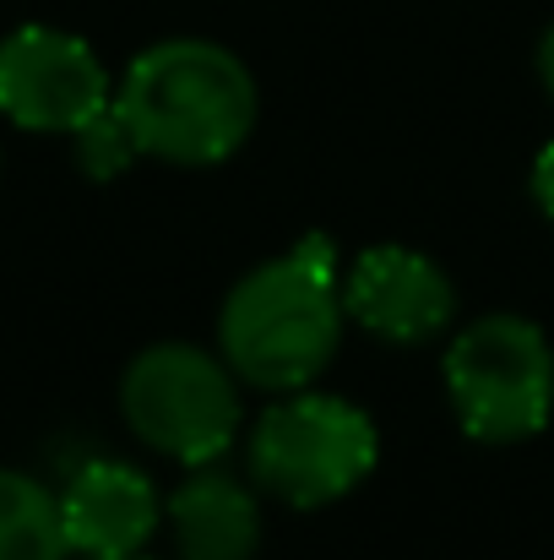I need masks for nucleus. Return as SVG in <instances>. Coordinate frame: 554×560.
Masks as SVG:
<instances>
[{
  "mask_svg": "<svg viewBox=\"0 0 554 560\" xmlns=\"http://www.w3.org/2000/svg\"><path fill=\"white\" fill-rule=\"evenodd\" d=\"M115 82L98 49L66 27L22 22L0 38V115L22 131L71 137L109 109Z\"/></svg>",
  "mask_w": 554,
  "mask_h": 560,
  "instance_id": "6",
  "label": "nucleus"
},
{
  "mask_svg": "<svg viewBox=\"0 0 554 560\" xmlns=\"http://www.w3.org/2000/svg\"><path fill=\"white\" fill-rule=\"evenodd\" d=\"M250 485L294 512H316L359 490L380 463V435L359 402L332 392H283L245 441Z\"/></svg>",
  "mask_w": 554,
  "mask_h": 560,
  "instance_id": "3",
  "label": "nucleus"
},
{
  "mask_svg": "<svg viewBox=\"0 0 554 560\" xmlns=\"http://www.w3.org/2000/svg\"><path fill=\"white\" fill-rule=\"evenodd\" d=\"M539 82H544V93L554 98V22L544 27V38H539Z\"/></svg>",
  "mask_w": 554,
  "mask_h": 560,
  "instance_id": "13",
  "label": "nucleus"
},
{
  "mask_svg": "<svg viewBox=\"0 0 554 560\" xmlns=\"http://www.w3.org/2000/svg\"><path fill=\"white\" fill-rule=\"evenodd\" d=\"M343 322L338 245L305 234L223 294L217 354L256 392H299L338 360Z\"/></svg>",
  "mask_w": 554,
  "mask_h": 560,
  "instance_id": "1",
  "label": "nucleus"
},
{
  "mask_svg": "<svg viewBox=\"0 0 554 560\" xmlns=\"http://www.w3.org/2000/svg\"><path fill=\"white\" fill-rule=\"evenodd\" d=\"M126 560H148V556H126Z\"/></svg>",
  "mask_w": 554,
  "mask_h": 560,
  "instance_id": "14",
  "label": "nucleus"
},
{
  "mask_svg": "<svg viewBox=\"0 0 554 560\" xmlns=\"http://www.w3.org/2000/svg\"><path fill=\"white\" fill-rule=\"evenodd\" d=\"M180 560H250L261 545V495L212 463L190 468L180 490L164 501Z\"/></svg>",
  "mask_w": 554,
  "mask_h": 560,
  "instance_id": "9",
  "label": "nucleus"
},
{
  "mask_svg": "<svg viewBox=\"0 0 554 560\" xmlns=\"http://www.w3.org/2000/svg\"><path fill=\"white\" fill-rule=\"evenodd\" d=\"M440 375L457 424L484 446H517L554 419V343L528 316L490 311L457 327Z\"/></svg>",
  "mask_w": 554,
  "mask_h": 560,
  "instance_id": "4",
  "label": "nucleus"
},
{
  "mask_svg": "<svg viewBox=\"0 0 554 560\" xmlns=\"http://www.w3.org/2000/svg\"><path fill=\"white\" fill-rule=\"evenodd\" d=\"M60 523L76 560H126L142 556L164 523L158 485L115 457L82 463L60 490Z\"/></svg>",
  "mask_w": 554,
  "mask_h": 560,
  "instance_id": "8",
  "label": "nucleus"
},
{
  "mask_svg": "<svg viewBox=\"0 0 554 560\" xmlns=\"http://www.w3.org/2000/svg\"><path fill=\"white\" fill-rule=\"evenodd\" d=\"M528 186H533V201H539V212H544V218L554 223V142H544V148H539Z\"/></svg>",
  "mask_w": 554,
  "mask_h": 560,
  "instance_id": "12",
  "label": "nucleus"
},
{
  "mask_svg": "<svg viewBox=\"0 0 554 560\" xmlns=\"http://www.w3.org/2000/svg\"><path fill=\"white\" fill-rule=\"evenodd\" d=\"M0 560H71L60 490L22 468H0Z\"/></svg>",
  "mask_w": 554,
  "mask_h": 560,
  "instance_id": "10",
  "label": "nucleus"
},
{
  "mask_svg": "<svg viewBox=\"0 0 554 560\" xmlns=\"http://www.w3.org/2000/svg\"><path fill=\"white\" fill-rule=\"evenodd\" d=\"M71 148H76V170H82L87 180H120V175L142 159L137 131L126 126V115L115 109V98H109V109H98L82 131H71Z\"/></svg>",
  "mask_w": 554,
  "mask_h": 560,
  "instance_id": "11",
  "label": "nucleus"
},
{
  "mask_svg": "<svg viewBox=\"0 0 554 560\" xmlns=\"http://www.w3.org/2000/svg\"><path fill=\"white\" fill-rule=\"evenodd\" d=\"M239 375L196 343H153L120 375V413L142 446L185 468L217 463L239 435Z\"/></svg>",
  "mask_w": 554,
  "mask_h": 560,
  "instance_id": "5",
  "label": "nucleus"
},
{
  "mask_svg": "<svg viewBox=\"0 0 554 560\" xmlns=\"http://www.w3.org/2000/svg\"><path fill=\"white\" fill-rule=\"evenodd\" d=\"M343 311L380 343H435L457 322V289L446 267L413 245H369L343 272Z\"/></svg>",
  "mask_w": 554,
  "mask_h": 560,
  "instance_id": "7",
  "label": "nucleus"
},
{
  "mask_svg": "<svg viewBox=\"0 0 554 560\" xmlns=\"http://www.w3.org/2000/svg\"><path fill=\"white\" fill-rule=\"evenodd\" d=\"M115 109L137 131L142 159L207 170L245 148L261 93L234 49L212 38H164L126 66Z\"/></svg>",
  "mask_w": 554,
  "mask_h": 560,
  "instance_id": "2",
  "label": "nucleus"
}]
</instances>
